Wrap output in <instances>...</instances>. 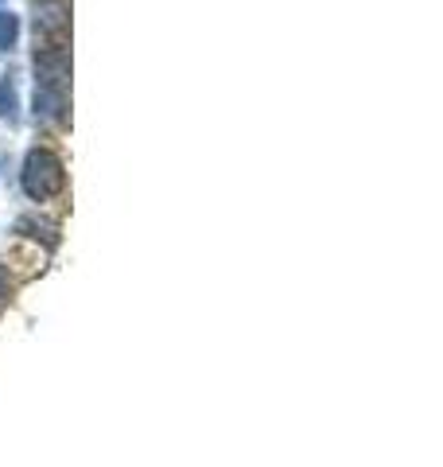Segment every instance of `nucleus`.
Returning <instances> with one entry per match:
<instances>
[{"label": "nucleus", "mask_w": 443, "mask_h": 467, "mask_svg": "<svg viewBox=\"0 0 443 467\" xmlns=\"http://www.w3.org/2000/svg\"><path fill=\"white\" fill-rule=\"evenodd\" d=\"M16 36H20V20L12 12H0V51L16 47Z\"/></svg>", "instance_id": "20e7f679"}, {"label": "nucleus", "mask_w": 443, "mask_h": 467, "mask_svg": "<svg viewBox=\"0 0 443 467\" xmlns=\"http://www.w3.org/2000/svg\"><path fill=\"white\" fill-rule=\"evenodd\" d=\"M67 183V171H63V160H58L55 152L47 149H32L24 160V192L32 195L36 202L43 199H55L58 192H63Z\"/></svg>", "instance_id": "f257e3e1"}, {"label": "nucleus", "mask_w": 443, "mask_h": 467, "mask_svg": "<svg viewBox=\"0 0 443 467\" xmlns=\"http://www.w3.org/2000/svg\"><path fill=\"white\" fill-rule=\"evenodd\" d=\"M8 300H12V281H8V273L0 269V308H5Z\"/></svg>", "instance_id": "39448f33"}, {"label": "nucleus", "mask_w": 443, "mask_h": 467, "mask_svg": "<svg viewBox=\"0 0 443 467\" xmlns=\"http://www.w3.org/2000/svg\"><path fill=\"white\" fill-rule=\"evenodd\" d=\"M67 32H70L67 0H39V8H36V43H39V51L43 47H67Z\"/></svg>", "instance_id": "f03ea898"}, {"label": "nucleus", "mask_w": 443, "mask_h": 467, "mask_svg": "<svg viewBox=\"0 0 443 467\" xmlns=\"http://www.w3.org/2000/svg\"><path fill=\"white\" fill-rule=\"evenodd\" d=\"M0 117L16 121V75H5V78H0Z\"/></svg>", "instance_id": "7ed1b4c3"}]
</instances>
